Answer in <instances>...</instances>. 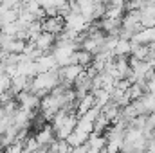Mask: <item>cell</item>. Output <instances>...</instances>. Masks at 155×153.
Here are the masks:
<instances>
[{
    "instance_id": "cell-6",
    "label": "cell",
    "mask_w": 155,
    "mask_h": 153,
    "mask_svg": "<svg viewBox=\"0 0 155 153\" xmlns=\"http://www.w3.org/2000/svg\"><path fill=\"white\" fill-rule=\"evenodd\" d=\"M35 67H36V72H47V70H52V69H58V65H56V60H54V56L51 54V52H47V54H41L40 58L35 60Z\"/></svg>"
},
{
    "instance_id": "cell-4",
    "label": "cell",
    "mask_w": 155,
    "mask_h": 153,
    "mask_svg": "<svg viewBox=\"0 0 155 153\" xmlns=\"http://www.w3.org/2000/svg\"><path fill=\"white\" fill-rule=\"evenodd\" d=\"M33 43H35V47L40 49L43 54H47V52H51V50H52V47H54V43H56V36H54V34H51V33L41 31L38 36L33 40Z\"/></svg>"
},
{
    "instance_id": "cell-19",
    "label": "cell",
    "mask_w": 155,
    "mask_h": 153,
    "mask_svg": "<svg viewBox=\"0 0 155 153\" xmlns=\"http://www.w3.org/2000/svg\"><path fill=\"white\" fill-rule=\"evenodd\" d=\"M0 2H2V0H0Z\"/></svg>"
},
{
    "instance_id": "cell-13",
    "label": "cell",
    "mask_w": 155,
    "mask_h": 153,
    "mask_svg": "<svg viewBox=\"0 0 155 153\" xmlns=\"http://www.w3.org/2000/svg\"><path fill=\"white\" fill-rule=\"evenodd\" d=\"M143 94H144V90H143V86H141L139 83H132V85L126 88V96L130 97V101H135V99H139Z\"/></svg>"
},
{
    "instance_id": "cell-15",
    "label": "cell",
    "mask_w": 155,
    "mask_h": 153,
    "mask_svg": "<svg viewBox=\"0 0 155 153\" xmlns=\"http://www.w3.org/2000/svg\"><path fill=\"white\" fill-rule=\"evenodd\" d=\"M4 153H25V150H24L22 142H13V144L5 146V151Z\"/></svg>"
},
{
    "instance_id": "cell-9",
    "label": "cell",
    "mask_w": 155,
    "mask_h": 153,
    "mask_svg": "<svg viewBox=\"0 0 155 153\" xmlns=\"http://www.w3.org/2000/svg\"><path fill=\"white\" fill-rule=\"evenodd\" d=\"M134 41H137V43H146V45H150L152 41H155V27H143L141 31H137L135 34H134Z\"/></svg>"
},
{
    "instance_id": "cell-16",
    "label": "cell",
    "mask_w": 155,
    "mask_h": 153,
    "mask_svg": "<svg viewBox=\"0 0 155 153\" xmlns=\"http://www.w3.org/2000/svg\"><path fill=\"white\" fill-rule=\"evenodd\" d=\"M38 5L41 9H49V7H54V0H36Z\"/></svg>"
},
{
    "instance_id": "cell-7",
    "label": "cell",
    "mask_w": 155,
    "mask_h": 153,
    "mask_svg": "<svg viewBox=\"0 0 155 153\" xmlns=\"http://www.w3.org/2000/svg\"><path fill=\"white\" fill-rule=\"evenodd\" d=\"M96 105V99H94V94L92 92H88V94H85L83 97H79L76 99V115H83L85 112H88L92 106Z\"/></svg>"
},
{
    "instance_id": "cell-14",
    "label": "cell",
    "mask_w": 155,
    "mask_h": 153,
    "mask_svg": "<svg viewBox=\"0 0 155 153\" xmlns=\"http://www.w3.org/2000/svg\"><path fill=\"white\" fill-rule=\"evenodd\" d=\"M124 9L123 7H107L105 11V18H123Z\"/></svg>"
},
{
    "instance_id": "cell-5",
    "label": "cell",
    "mask_w": 155,
    "mask_h": 153,
    "mask_svg": "<svg viewBox=\"0 0 155 153\" xmlns=\"http://www.w3.org/2000/svg\"><path fill=\"white\" fill-rule=\"evenodd\" d=\"M35 139H36V142H38L40 146H49L51 142H54L56 141V135H54V130H52V126L51 124H43L40 130H36V133H35Z\"/></svg>"
},
{
    "instance_id": "cell-8",
    "label": "cell",
    "mask_w": 155,
    "mask_h": 153,
    "mask_svg": "<svg viewBox=\"0 0 155 153\" xmlns=\"http://www.w3.org/2000/svg\"><path fill=\"white\" fill-rule=\"evenodd\" d=\"M71 63L87 69V67L92 63V54L87 52V50H83V49H76V50L72 52V56H71Z\"/></svg>"
},
{
    "instance_id": "cell-12",
    "label": "cell",
    "mask_w": 155,
    "mask_h": 153,
    "mask_svg": "<svg viewBox=\"0 0 155 153\" xmlns=\"http://www.w3.org/2000/svg\"><path fill=\"white\" fill-rule=\"evenodd\" d=\"M112 54H114V58H119V56H130V40L119 38L117 43H116V47H114V50H112Z\"/></svg>"
},
{
    "instance_id": "cell-3",
    "label": "cell",
    "mask_w": 155,
    "mask_h": 153,
    "mask_svg": "<svg viewBox=\"0 0 155 153\" xmlns=\"http://www.w3.org/2000/svg\"><path fill=\"white\" fill-rule=\"evenodd\" d=\"M63 29H65L63 16H45L41 20V31H45V33H51V34L58 36Z\"/></svg>"
},
{
    "instance_id": "cell-10",
    "label": "cell",
    "mask_w": 155,
    "mask_h": 153,
    "mask_svg": "<svg viewBox=\"0 0 155 153\" xmlns=\"http://www.w3.org/2000/svg\"><path fill=\"white\" fill-rule=\"evenodd\" d=\"M88 137H90L88 133H85V132H81V130H76V128H74V132H72L65 141L69 142V146H71V148H78V146L85 144V142L88 141Z\"/></svg>"
},
{
    "instance_id": "cell-11",
    "label": "cell",
    "mask_w": 155,
    "mask_h": 153,
    "mask_svg": "<svg viewBox=\"0 0 155 153\" xmlns=\"http://www.w3.org/2000/svg\"><path fill=\"white\" fill-rule=\"evenodd\" d=\"M108 126H110V121L107 119V115L101 114L96 117V121H94V126H92V133H96V135H103L107 130H108Z\"/></svg>"
},
{
    "instance_id": "cell-1",
    "label": "cell",
    "mask_w": 155,
    "mask_h": 153,
    "mask_svg": "<svg viewBox=\"0 0 155 153\" xmlns=\"http://www.w3.org/2000/svg\"><path fill=\"white\" fill-rule=\"evenodd\" d=\"M63 24H65V29L67 31H72V33H83L90 24L79 15V13H74V11H69L65 16H63Z\"/></svg>"
},
{
    "instance_id": "cell-2",
    "label": "cell",
    "mask_w": 155,
    "mask_h": 153,
    "mask_svg": "<svg viewBox=\"0 0 155 153\" xmlns=\"http://www.w3.org/2000/svg\"><path fill=\"white\" fill-rule=\"evenodd\" d=\"M15 99H16L18 106L24 108V110H29V112H36V110H40V97L36 96V94L29 92V90L18 92V94L15 96Z\"/></svg>"
},
{
    "instance_id": "cell-18",
    "label": "cell",
    "mask_w": 155,
    "mask_h": 153,
    "mask_svg": "<svg viewBox=\"0 0 155 153\" xmlns=\"http://www.w3.org/2000/svg\"><path fill=\"white\" fill-rule=\"evenodd\" d=\"M0 34H2V25H0Z\"/></svg>"
},
{
    "instance_id": "cell-17",
    "label": "cell",
    "mask_w": 155,
    "mask_h": 153,
    "mask_svg": "<svg viewBox=\"0 0 155 153\" xmlns=\"http://www.w3.org/2000/svg\"><path fill=\"white\" fill-rule=\"evenodd\" d=\"M152 139H153V141H155V126H153V128H152Z\"/></svg>"
}]
</instances>
